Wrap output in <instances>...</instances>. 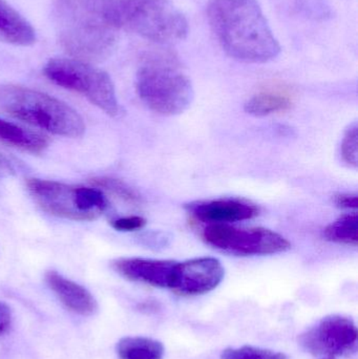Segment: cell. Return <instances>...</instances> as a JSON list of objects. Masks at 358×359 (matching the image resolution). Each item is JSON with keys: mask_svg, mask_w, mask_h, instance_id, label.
I'll return each instance as SVG.
<instances>
[{"mask_svg": "<svg viewBox=\"0 0 358 359\" xmlns=\"http://www.w3.org/2000/svg\"><path fill=\"white\" fill-rule=\"evenodd\" d=\"M136 90L145 105L159 115L184 113L193 103L195 92L185 74L168 61H147L139 69Z\"/></svg>", "mask_w": 358, "mask_h": 359, "instance_id": "5b68a950", "label": "cell"}, {"mask_svg": "<svg viewBox=\"0 0 358 359\" xmlns=\"http://www.w3.org/2000/svg\"><path fill=\"white\" fill-rule=\"evenodd\" d=\"M300 344L313 355L350 356L357 350V325L346 316H326L301 335Z\"/></svg>", "mask_w": 358, "mask_h": 359, "instance_id": "9c48e42d", "label": "cell"}, {"mask_svg": "<svg viewBox=\"0 0 358 359\" xmlns=\"http://www.w3.org/2000/svg\"><path fill=\"white\" fill-rule=\"evenodd\" d=\"M116 29H125L158 43L185 39L188 21L170 0H111Z\"/></svg>", "mask_w": 358, "mask_h": 359, "instance_id": "277c9868", "label": "cell"}, {"mask_svg": "<svg viewBox=\"0 0 358 359\" xmlns=\"http://www.w3.org/2000/svg\"><path fill=\"white\" fill-rule=\"evenodd\" d=\"M177 262L123 257L113 262V268L123 278L158 288L170 289Z\"/></svg>", "mask_w": 358, "mask_h": 359, "instance_id": "8fae6325", "label": "cell"}, {"mask_svg": "<svg viewBox=\"0 0 358 359\" xmlns=\"http://www.w3.org/2000/svg\"><path fill=\"white\" fill-rule=\"evenodd\" d=\"M92 183L100 189L103 188V189L107 190V191L115 194L118 198H122V200L130 203V204H138L141 201L140 196L137 194L136 190L132 189L130 186L124 183L121 180L102 177V178L94 179Z\"/></svg>", "mask_w": 358, "mask_h": 359, "instance_id": "ffe728a7", "label": "cell"}, {"mask_svg": "<svg viewBox=\"0 0 358 359\" xmlns=\"http://www.w3.org/2000/svg\"><path fill=\"white\" fill-rule=\"evenodd\" d=\"M292 4L296 14L308 20L324 22L330 20L334 15L329 0H294Z\"/></svg>", "mask_w": 358, "mask_h": 359, "instance_id": "d6986e66", "label": "cell"}, {"mask_svg": "<svg viewBox=\"0 0 358 359\" xmlns=\"http://www.w3.org/2000/svg\"><path fill=\"white\" fill-rule=\"evenodd\" d=\"M325 359H333V358H325Z\"/></svg>", "mask_w": 358, "mask_h": 359, "instance_id": "484cf974", "label": "cell"}, {"mask_svg": "<svg viewBox=\"0 0 358 359\" xmlns=\"http://www.w3.org/2000/svg\"><path fill=\"white\" fill-rule=\"evenodd\" d=\"M340 157L343 162L351 168L358 166V126L357 123L350 126L345 133L340 144Z\"/></svg>", "mask_w": 358, "mask_h": 359, "instance_id": "7402d4cb", "label": "cell"}, {"mask_svg": "<svg viewBox=\"0 0 358 359\" xmlns=\"http://www.w3.org/2000/svg\"><path fill=\"white\" fill-rule=\"evenodd\" d=\"M44 75L57 86L88 98L109 116L119 114L115 86L109 74L76 58H55L44 67Z\"/></svg>", "mask_w": 358, "mask_h": 359, "instance_id": "52a82bcc", "label": "cell"}, {"mask_svg": "<svg viewBox=\"0 0 358 359\" xmlns=\"http://www.w3.org/2000/svg\"><path fill=\"white\" fill-rule=\"evenodd\" d=\"M46 282L59 301L74 313L82 316H94L98 304L92 293L81 285L64 278L56 271L46 274Z\"/></svg>", "mask_w": 358, "mask_h": 359, "instance_id": "4fadbf2b", "label": "cell"}, {"mask_svg": "<svg viewBox=\"0 0 358 359\" xmlns=\"http://www.w3.org/2000/svg\"><path fill=\"white\" fill-rule=\"evenodd\" d=\"M203 238L208 245L239 257L270 255L291 248L281 234L266 228H237L227 224H210L204 229Z\"/></svg>", "mask_w": 358, "mask_h": 359, "instance_id": "ba28073f", "label": "cell"}, {"mask_svg": "<svg viewBox=\"0 0 358 359\" xmlns=\"http://www.w3.org/2000/svg\"><path fill=\"white\" fill-rule=\"evenodd\" d=\"M0 141L32 154L42 153L48 147V140L42 135L2 119H0Z\"/></svg>", "mask_w": 358, "mask_h": 359, "instance_id": "9a60e30c", "label": "cell"}, {"mask_svg": "<svg viewBox=\"0 0 358 359\" xmlns=\"http://www.w3.org/2000/svg\"><path fill=\"white\" fill-rule=\"evenodd\" d=\"M294 101L290 95L279 90H264L249 99L245 111L254 117H266L291 109Z\"/></svg>", "mask_w": 358, "mask_h": 359, "instance_id": "2e32d148", "label": "cell"}, {"mask_svg": "<svg viewBox=\"0 0 358 359\" xmlns=\"http://www.w3.org/2000/svg\"><path fill=\"white\" fill-rule=\"evenodd\" d=\"M210 27L228 56L245 63H266L281 53L258 0H209Z\"/></svg>", "mask_w": 358, "mask_h": 359, "instance_id": "6da1fadb", "label": "cell"}, {"mask_svg": "<svg viewBox=\"0 0 358 359\" xmlns=\"http://www.w3.org/2000/svg\"><path fill=\"white\" fill-rule=\"evenodd\" d=\"M54 16L59 42L73 58L90 62L111 54L118 32L111 0H54Z\"/></svg>", "mask_w": 358, "mask_h": 359, "instance_id": "7a4b0ae2", "label": "cell"}, {"mask_svg": "<svg viewBox=\"0 0 358 359\" xmlns=\"http://www.w3.org/2000/svg\"><path fill=\"white\" fill-rule=\"evenodd\" d=\"M0 109L57 136L78 138L85 130L81 116L67 103L20 86H0Z\"/></svg>", "mask_w": 358, "mask_h": 359, "instance_id": "3957f363", "label": "cell"}, {"mask_svg": "<svg viewBox=\"0 0 358 359\" xmlns=\"http://www.w3.org/2000/svg\"><path fill=\"white\" fill-rule=\"evenodd\" d=\"M324 236L330 242L353 245L358 243V217L357 213H347L326 227Z\"/></svg>", "mask_w": 358, "mask_h": 359, "instance_id": "ac0fdd59", "label": "cell"}, {"mask_svg": "<svg viewBox=\"0 0 358 359\" xmlns=\"http://www.w3.org/2000/svg\"><path fill=\"white\" fill-rule=\"evenodd\" d=\"M120 359H162L164 347L156 339L143 337H128L117 344Z\"/></svg>", "mask_w": 358, "mask_h": 359, "instance_id": "e0dca14e", "label": "cell"}, {"mask_svg": "<svg viewBox=\"0 0 358 359\" xmlns=\"http://www.w3.org/2000/svg\"><path fill=\"white\" fill-rule=\"evenodd\" d=\"M27 189L44 211L63 219L92 221L100 217L109 206L102 190L98 187L29 179Z\"/></svg>", "mask_w": 358, "mask_h": 359, "instance_id": "8992f818", "label": "cell"}, {"mask_svg": "<svg viewBox=\"0 0 358 359\" xmlns=\"http://www.w3.org/2000/svg\"><path fill=\"white\" fill-rule=\"evenodd\" d=\"M0 40L18 46H32L36 41L31 23L4 0H0Z\"/></svg>", "mask_w": 358, "mask_h": 359, "instance_id": "5bb4252c", "label": "cell"}, {"mask_svg": "<svg viewBox=\"0 0 358 359\" xmlns=\"http://www.w3.org/2000/svg\"><path fill=\"white\" fill-rule=\"evenodd\" d=\"M146 225V219L140 215L119 217L111 222V226L118 231H135L140 230Z\"/></svg>", "mask_w": 358, "mask_h": 359, "instance_id": "603a6c76", "label": "cell"}, {"mask_svg": "<svg viewBox=\"0 0 358 359\" xmlns=\"http://www.w3.org/2000/svg\"><path fill=\"white\" fill-rule=\"evenodd\" d=\"M188 210L198 221L210 224L247 221L258 217L260 213V209L256 205L237 198H219L195 203L189 205Z\"/></svg>", "mask_w": 358, "mask_h": 359, "instance_id": "7c38bea8", "label": "cell"}, {"mask_svg": "<svg viewBox=\"0 0 358 359\" xmlns=\"http://www.w3.org/2000/svg\"><path fill=\"white\" fill-rule=\"evenodd\" d=\"M224 274L222 264L214 257L188 259L176 264L170 289L185 297L205 294L221 284Z\"/></svg>", "mask_w": 358, "mask_h": 359, "instance_id": "30bf717a", "label": "cell"}, {"mask_svg": "<svg viewBox=\"0 0 358 359\" xmlns=\"http://www.w3.org/2000/svg\"><path fill=\"white\" fill-rule=\"evenodd\" d=\"M221 359H288V358L281 352L244 346L241 348H228L224 350Z\"/></svg>", "mask_w": 358, "mask_h": 359, "instance_id": "44dd1931", "label": "cell"}, {"mask_svg": "<svg viewBox=\"0 0 358 359\" xmlns=\"http://www.w3.org/2000/svg\"><path fill=\"white\" fill-rule=\"evenodd\" d=\"M334 204L343 209H357L358 198L357 194H340L334 196Z\"/></svg>", "mask_w": 358, "mask_h": 359, "instance_id": "cb8c5ba5", "label": "cell"}, {"mask_svg": "<svg viewBox=\"0 0 358 359\" xmlns=\"http://www.w3.org/2000/svg\"><path fill=\"white\" fill-rule=\"evenodd\" d=\"M12 324V313L8 305L0 303V335L4 334Z\"/></svg>", "mask_w": 358, "mask_h": 359, "instance_id": "d4e9b609", "label": "cell"}]
</instances>
